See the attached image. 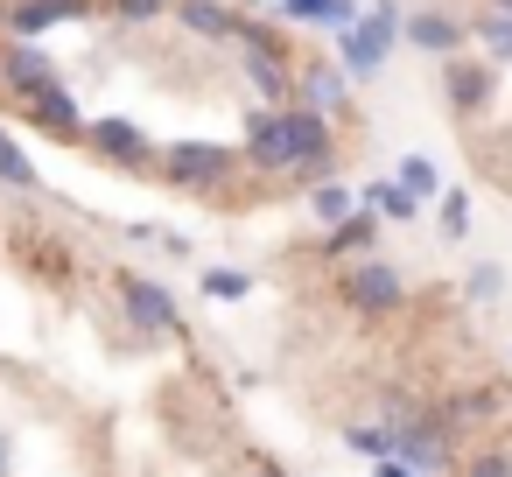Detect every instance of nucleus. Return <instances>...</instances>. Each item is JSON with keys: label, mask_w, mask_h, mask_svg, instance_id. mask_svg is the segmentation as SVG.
<instances>
[{"label": "nucleus", "mask_w": 512, "mask_h": 477, "mask_svg": "<svg viewBox=\"0 0 512 477\" xmlns=\"http://www.w3.org/2000/svg\"><path fill=\"white\" fill-rule=\"evenodd\" d=\"M393 29H400L393 0H379L372 15H358V29H344V71H351V78H372V71L386 64V50H393Z\"/></svg>", "instance_id": "1"}, {"label": "nucleus", "mask_w": 512, "mask_h": 477, "mask_svg": "<svg viewBox=\"0 0 512 477\" xmlns=\"http://www.w3.org/2000/svg\"><path fill=\"white\" fill-rule=\"evenodd\" d=\"M246 148H253V162H260V169H302L288 113H253V120H246Z\"/></svg>", "instance_id": "2"}, {"label": "nucleus", "mask_w": 512, "mask_h": 477, "mask_svg": "<svg viewBox=\"0 0 512 477\" xmlns=\"http://www.w3.org/2000/svg\"><path fill=\"white\" fill-rule=\"evenodd\" d=\"M162 162H169V176H176V183L204 190V183H218V176L232 169V148H218V141H211V148H204V141H176Z\"/></svg>", "instance_id": "3"}, {"label": "nucleus", "mask_w": 512, "mask_h": 477, "mask_svg": "<svg viewBox=\"0 0 512 477\" xmlns=\"http://www.w3.org/2000/svg\"><path fill=\"white\" fill-rule=\"evenodd\" d=\"M344 295L358 302V309H372V316H386V309H400V274L386 267V260H365V267H351V281H344Z\"/></svg>", "instance_id": "4"}, {"label": "nucleus", "mask_w": 512, "mask_h": 477, "mask_svg": "<svg viewBox=\"0 0 512 477\" xmlns=\"http://www.w3.org/2000/svg\"><path fill=\"white\" fill-rule=\"evenodd\" d=\"M120 295H127V316H134L141 330H176V302H169L155 281H141V274H120Z\"/></svg>", "instance_id": "5"}, {"label": "nucleus", "mask_w": 512, "mask_h": 477, "mask_svg": "<svg viewBox=\"0 0 512 477\" xmlns=\"http://www.w3.org/2000/svg\"><path fill=\"white\" fill-rule=\"evenodd\" d=\"M8 85L36 99V92H57V71H50V57H43L36 43H15V50H8Z\"/></svg>", "instance_id": "6"}, {"label": "nucleus", "mask_w": 512, "mask_h": 477, "mask_svg": "<svg viewBox=\"0 0 512 477\" xmlns=\"http://www.w3.org/2000/svg\"><path fill=\"white\" fill-rule=\"evenodd\" d=\"M92 148L99 155H113V162H148L155 148H148V134L141 127H127V120H99L92 127Z\"/></svg>", "instance_id": "7"}, {"label": "nucleus", "mask_w": 512, "mask_h": 477, "mask_svg": "<svg viewBox=\"0 0 512 477\" xmlns=\"http://www.w3.org/2000/svg\"><path fill=\"white\" fill-rule=\"evenodd\" d=\"M288 127H295L302 169H330V120H323V113H288Z\"/></svg>", "instance_id": "8"}, {"label": "nucleus", "mask_w": 512, "mask_h": 477, "mask_svg": "<svg viewBox=\"0 0 512 477\" xmlns=\"http://www.w3.org/2000/svg\"><path fill=\"white\" fill-rule=\"evenodd\" d=\"M281 15L323 22V29H358V0H281Z\"/></svg>", "instance_id": "9"}, {"label": "nucleus", "mask_w": 512, "mask_h": 477, "mask_svg": "<svg viewBox=\"0 0 512 477\" xmlns=\"http://www.w3.org/2000/svg\"><path fill=\"white\" fill-rule=\"evenodd\" d=\"M92 0H22L15 8V29L22 36H36V29H50V22H64V15H85Z\"/></svg>", "instance_id": "10"}, {"label": "nucleus", "mask_w": 512, "mask_h": 477, "mask_svg": "<svg viewBox=\"0 0 512 477\" xmlns=\"http://www.w3.org/2000/svg\"><path fill=\"white\" fill-rule=\"evenodd\" d=\"M302 99H309V113H344V71L316 64V71L302 78Z\"/></svg>", "instance_id": "11"}, {"label": "nucleus", "mask_w": 512, "mask_h": 477, "mask_svg": "<svg viewBox=\"0 0 512 477\" xmlns=\"http://www.w3.org/2000/svg\"><path fill=\"white\" fill-rule=\"evenodd\" d=\"M29 120L50 127V134H78V106H71V92H36V99H29Z\"/></svg>", "instance_id": "12"}, {"label": "nucleus", "mask_w": 512, "mask_h": 477, "mask_svg": "<svg viewBox=\"0 0 512 477\" xmlns=\"http://www.w3.org/2000/svg\"><path fill=\"white\" fill-rule=\"evenodd\" d=\"M407 43H421V50L449 57V50L463 43V29H456V22H442V15H414V22H407Z\"/></svg>", "instance_id": "13"}, {"label": "nucleus", "mask_w": 512, "mask_h": 477, "mask_svg": "<svg viewBox=\"0 0 512 477\" xmlns=\"http://www.w3.org/2000/svg\"><path fill=\"white\" fill-rule=\"evenodd\" d=\"M449 99H456L463 113H477V106L491 99V78H484L477 64H449Z\"/></svg>", "instance_id": "14"}, {"label": "nucleus", "mask_w": 512, "mask_h": 477, "mask_svg": "<svg viewBox=\"0 0 512 477\" xmlns=\"http://www.w3.org/2000/svg\"><path fill=\"white\" fill-rule=\"evenodd\" d=\"M414 204H421V197L400 190V183H372V190H365V211H386V218H414Z\"/></svg>", "instance_id": "15"}, {"label": "nucleus", "mask_w": 512, "mask_h": 477, "mask_svg": "<svg viewBox=\"0 0 512 477\" xmlns=\"http://www.w3.org/2000/svg\"><path fill=\"white\" fill-rule=\"evenodd\" d=\"M183 22H190L197 36H232V15L218 8V0H183Z\"/></svg>", "instance_id": "16"}, {"label": "nucleus", "mask_w": 512, "mask_h": 477, "mask_svg": "<svg viewBox=\"0 0 512 477\" xmlns=\"http://www.w3.org/2000/svg\"><path fill=\"white\" fill-rule=\"evenodd\" d=\"M246 78H253L267 99H281V92H288V71L274 64V50H253V57H246Z\"/></svg>", "instance_id": "17"}, {"label": "nucleus", "mask_w": 512, "mask_h": 477, "mask_svg": "<svg viewBox=\"0 0 512 477\" xmlns=\"http://www.w3.org/2000/svg\"><path fill=\"white\" fill-rule=\"evenodd\" d=\"M372 232H379V225H372V211H351V218L330 232V253H358V246H372Z\"/></svg>", "instance_id": "18"}, {"label": "nucleus", "mask_w": 512, "mask_h": 477, "mask_svg": "<svg viewBox=\"0 0 512 477\" xmlns=\"http://www.w3.org/2000/svg\"><path fill=\"white\" fill-rule=\"evenodd\" d=\"M435 183H442V176H435V162H428V155H407V162H400V190H414V197H428Z\"/></svg>", "instance_id": "19"}, {"label": "nucleus", "mask_w": 512, "mask_h": 477, "mask_svg": "<svg viewBox=\"0 0 512 477\" xmlns=\"http://www.w3.org/2000/svg\"><path fill=\"white\" fill-rule=\"evenodd\" d=\"M246 288H253V281H246L239 267H211V274H204V295H218V302H239Z\"/></svg>", "instance_id": "20"}, {"label": "nucleus", "mask_w": 512, "mask_h": 477, "mask_svg": "<svg viewBox=\"0 0 512 477\" xmlns=\"http://www.w3.org/2000/svg\"><path fill=\"white\" fill-rule=\"evenodd\" d=\"M477 36H484V50H491V57H512V15H498V8H491V15L477 22Z\"/></svg>", "instance_id": "21"}, {"label": "nucleus", "mask_w": 512, "mask_h": 477, "mask_svg": "<svg viewBox=\"0 0 512 477\" xmlns=\"http://www.w3.org/2000/svg\"><path fill=\"white\" fill-rule=\"evenodd\" d=\"M0 176H8L15 190H29V183H36V169H29V155H22V148H15L8 134H0Z\"/></svg>", "instance_id": "22"}, {"label": "nucleus", "mask_w": 512, "mask_h": 477, "mask_svg": "<svg viewBox=\"0 0 512 477\" xmlns=\"http://www.w3.org/2000/svg\"><path fill=\"white\" fill-rule=\"evenodd\" d=\"M442 232H449V239H463V232H470V197H463V190H449V197H442Z\"/></svg>", "instance_id": "23"}, {"label": "nucleus", "mask_w": 512, "mask_h": 477, "mask_svg": "<svg viewBox=\"0 0 512 477\" xmlns=\"http://www.w3.org/2000/svg\"><path fill=\"white\" fill-rule=\"evenodd\" d=\"M316 218H330V225H344V218H351V197H344L337 183H323V190H316Z\"/></svg>", "instance_id": "24"}, {"label": "nucleus", "mask_w": 512, "mask_h": 477, "mask_svg": "<svg viewBox=\"0 0 512 477\" xmlns=\"http://www.w3.org/2000/svg\"><path fill=\"white\" fill-rule=\"evenodd\" d=\"M463 477H512V456H505V449H477Z\"/></svg>", "instance_id": "25"}, {"label": "nucleus", "mask_w": 512, "mask_h": 477, "mask_svg": "<svg viewBox=\"0 0 512 477\" xmlns=\"http://www.w3.org/2000/svg\"><path fill=\"white\" fill-rule=\"evenodd\" d=\"M498 288H505L498 267H470V302H498Z\"/></svg>", "instance_id": "26"}, {"label": "nucleus", "mask_w": 512, "mask_h": 477, "mask_svg": "<svg viewBox=\"0 0 512 477\" xmlns=\"http://www.w3.org/2000/svg\"><path fill=\"white\" fill-rule=\"evenodd\" d=\"M120 15L127 22H148V15H162V0H120Z\"/></svg>", "instance_id": "27"}, {"label": "nucleus", "mask_w": 512, "mask_h": 477, "mask_svg": "<svg viewBox=\"0 0 512 477\" xmlns=\"http://www.w3.org/2000/svg\"><path fill=\"white\" fill-rule=\"evenodd\" d=\"M372 477H414V470H407L400 456H386V463H372Z\"/></svg>", "instance_id": "28"}, {"label": "nucleus", "mask_w": 512, "mask_h": 477, "mask_svg": "<svg viewBox=\"0 0 512 477\" xmlns=\"http://www.w3.org/2000/svg\"><path fill=\"white\" fill-rule=\"evenodd\" d=\"M491 8H498V15H512V0H491Z\"/></svg>", "instance_id": "29"}, {"label": "nucleus", "mask_w": 512, "mask_h": 477, "mask_svg": "<svg viewBox=\"0 0 512 477\" xmlns=\"http://www.w3.org/2000/svg\"><path fill=\"white\" fill-rule=\"evenodd\" d=\"M0 470H8V442H0Z\"/></svg>", "instance_id": "30"}, {"label": "nucleus", "mask_w": 512, "mask_h": 477, "mask_svg": "<svg viewBox=\"0 0 512 477\" xmlns=\"http://www.w3.org/2000/svg\"><path fill=\"white\" fill-rule=\"evenodd\" d=\"M260 477H281V470H260Z\"/></svg>", "instance_id": "31"}]
</instances>
